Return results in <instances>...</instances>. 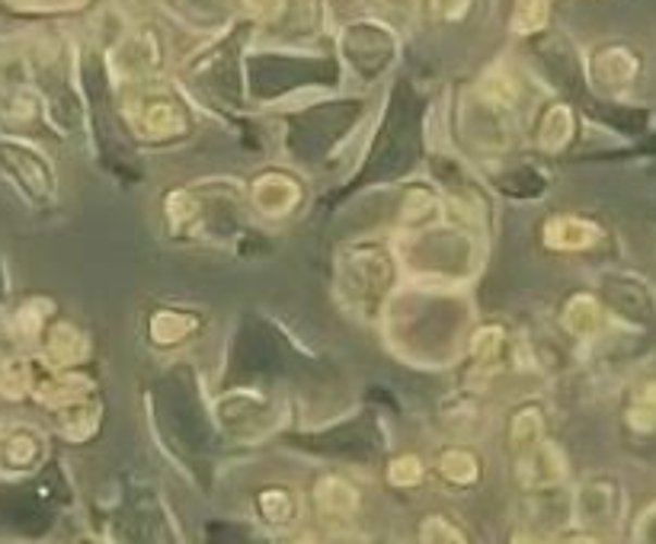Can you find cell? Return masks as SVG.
<instances>
[{"label":"cell","instance_id":"cell-1","mask_svg":"<svg viewBox=\"0 0 656 544\" xmlns=\"http://www.w3.org/2000/svg\"><path fill=\"white\" fill-rule=\"evenodd\" d=\"M567 478L564 452L550 442H539L535 448L519 455V484L529 490H545Z\"/></svg>","mask_w":656,"mask_h":544},{"label":"cell","instance_id":"cell-2","mask_svg":"<svg viewBox=\"0 0 656 544\" xmlns=\"http://www.w3.org/2000/svg\"><path fill=\"white\" fill-rule=\"evenodd\" d=\"M0 166H3L23 189H29L33 196H46V189L52 186L49 170L39 163V158H36L29 148H23V145H16V141H3V145H0Z\"/></svg>","mask_w":656,"mask_h":544},{"label":"cell","instance_id":"cell-3","mask_svg":"<svg viewBox=\"0 0 656 544\" xmlns=\"http://www.w3.org/2000/svg\"><path fill=\"white\" fill-rule=\"evenodd\" d=\"M301 202V189L285 173H267L253 183V206L270 218L288 215Z\"/></svg>","mask_w":656,"mask_h":544},{"label":"cell","instance_id":"cell-4","mask_svg":"<svg viewBox=\"0 0 656 544\" xmlns=\"http://www.w3.org/2000/svg\"><path fill=\"white\" fill-rule=\"evenodd\" d=\"M602 231L586 218L560 215L550 218L545 224V244L550 250H586L599 244Z\"/></svg>","mask_w":656,"mask_h":544},{"label":"cell","instance_id":"cell-5","mask_svg":"<svg viewBox=\"0 0 656 544\" xmlns=\"http://www.w3.org/2000/svg\"><path fill=\"white\" fill-rule=\"evenodd\" d=\"M618 512V490L611 484H586L577 493V519L586 526H608Z\"/></svg>","mask_w":656,"mask_h":544},{"label":"cell","instance_id":"cell-6","mask_svg":"<svg viewBox=\"0 0 656 544\" xmlns=\"http://www.w3.org/2000/svg\"><path fill=\"white\" fill-rule=\"evenodd\" d=\"M564 326L580 339H593L605 326V311L593 295H573L564 308Z\"/></svg>","mask_w":656,"mask_h":544},{"label":"cell","instance_id":"cell-7","mask_svg":"<svg viewBox=\"0 0 656 544\" xmlns=\"http://www.w3.org/2000/svg\"><path fill=\"white\" fill-rule=\"evenodd\" d=\"M314 503L324 516H352L359 509V493L343 478H321L314 487Z\"/></svg>","mask_w":656,"mask_h":544},{"label":"cell","instance_id":"cell-8","mask_svg":"<svg viewBox=\"0 0 656 544\" xmlns=\"http://www.w3.org/2000/svg\"><path fill=\"white\" fill-rule=\"evenodd\" d=\"M638 74V58L628 49H605L596 58V77L605 87H624Z\"/></svg>","mask_w":656,"mask_h":544},{"label":"cell","instance_id":"cell-9","mask_svg":"<svg viewBox=\"0 0 656 544\" xmlns=\"http://www.w3.org/2000/svg\"><path fill=\"white\" fill-rule=\"evenodd\" d=\"M84 353H87V343L77 326L55 324L49 330V359L55 366H74L84 359Z\"/></svg>","mask_w":656,"mask_h":544},{"label":"cell","instance_id":"cell-10","mask_svg":"<svg viewBox=\"0 0 656 544\" xmlns=\"http://www.w3.org/2000/svg\"><path fill=\"white\" fill-rule=\"evenodd\" d=\"M87 387H90V381L81 379V375H61V379L42 381V384L36 387V394H39V400H46V404H52V407H67V404H74Z\"/></svg>","mask_w":656,"mask_h":544},{"label":"cell","instance_id":"cell-11","mask_svg":"<svg viewBox=\"0 0 656 544\" xmlns=\"http://www.w3.org/2000/svg\"><path fill=\"white\" fill-rule=\"evenodd\" d=\"M539 442H545V420L539 410H519L516 420H512V448L522 455L529 448H535Z\"/></svg>","mask_w":656,"mask_h":544},{"label":"cell","instance_id":"cell-12","mask_svg":"<svg viewBox=\"0 0 656 544\" xmlns=\"http://www.w3.org/2000/svg\"><path fill=\"white\" fill-rule=\"evenodd\" d=\"M438 471L451 484H474L478 481V458L471 452H465V448H451V452L442 455Z\"/></svg>","mask_w":656,"mask_h":544},{"label":"cell","instance_id":"cell-13","mask_svg":"<svg viewBox=\"0 0 656 544\" xmlns=\"http://www.w3.org/2000/svg\"><path fill=\"white\" fill-rule=\"evenodd\" d=\"M33 387V372L29 362L23 359H0V394L10 400H20Z\"/></svg>","mask_w":656,"mask_h":544},{"label":"cell","instance_id":"cell-14","mask_svg":"<svg viewBox=\"0 0 656 544\" xmlns=\"http://www.w3.org/2000/svg\"><path fill=\"white\" fill-rule=\"evenodd\" d=\"M97 423H100V410L97 407H87V404H67V410H64V417H61V430L67 438H74V442H81V438H87V435L97 430Z\"/></svg>","mask_w":656,"mask_h":544},{"label":"cell","instance_id":"cell-15","mask_svg":"<svg viewBox=\"0 0 656 544\" xmlns=\"http://www.w3.org/2000/svg\"><path fill=\"white\" fill-rule=\"evenodd\" d=\"M573 135V115L567 107H554L545 115V125H542V148L547 151H560Z\"/></svg>","mask_w":656,"mask_h":544},{"label":"cell","instance_id":"cell-16","mask_svg":"<svg viewBox=\"0 0 656 544\" xmlns=\"http://www.w3.org/2000/svg\"><path fill=\"white\" fill-rule=\"evenodd\" d=\"M0 455L10 468H29L39 458V442L33 433H13L3 438Z\"/></svg>","mask_w":656,"mask_h":544},{"label":"cell","instance_id":"cell-17","mask_svg":"<svg viewBox=\"0 0 656 544\" xmlns=\"http://www.w3.org/2000/svg\"><path fill=\"white\" fill-rule=\"evenodd\" d=\"M628 423L631 430L638 433H654L656 430V381L644 384L638 394H634V404L628 410Z\"/></svg>","mask_w":656,"mask_h":544},{"label":"cell","instance_id":"cell-18","mask_svg":"<svg viewBox=\"0 0 656 544\" xmlns=\"http://www.w3.org/2000/svg\"><path fill=\"white\" fill-rule=\"evenodd\" d=\"M193 326H196V321L186 318V314L161 311V314H154V321H151V336H154L158 343H176V339H183Z\"/></svg>","mask_w":656,"mask_h":544},{"label":"cell","instance_id":"cell-19","mask_svg":"<svg viewBox=\"0 0 656 544\" xmlns=\"http://www.w3.org/2000/svg\"><path fill=\"white\" fill-rule=\"evenodd\" d=\"M420 544H468L465 532L442 516H430L420 526Z\"/></svg>","mask_w":656,"mask_h":544},{"label":"cell","instance_id":"cell-20","mask_svg":"<svg viewBox=\"0 0 656 544\" xmlns=\"http://www.w3.org/2000/svg\"><path fill=\"white\" fill-rule=\"evenodd\" d=\"M387 481L394 487H417L423 481V461L417 455H400L387 468Z\"/></svg>","mask_w":656,"mask_h":544},{"label":"cell","instance_id":"cell-21","mask_svg":"<svg viewBox=\"0 0 656 544\" xmlns=\"http://www.w3.org/2000/svg\"><path fill=\"white\" fill-rule=\"evenodd\" d=\"M260 506H263V516L275 522V526H285V522H292V516H295V499L285 493V490H267L263 496H260Z\"/></svg>","mask_w":656,"mask_h":544},{"label":"cell","instance_id":"cell-22","mask_svg":"<svg viewBox=\"0 0 656 544\" xmlns=\"http://www.w3.org/2000/svg\"><path fill=\"white\" fill-rule=\"evenodd\" d=\"M499 349H503V330H499V326H481V330L474 333V356H478L481 366L496 362Z\"/></svg>","mask_w":656,"mask_h":544},{"label":"cell","instance_id":"cell-23","mask_svg":"<svg viewBox=\"0 0 656 544\" xmlns=\"http://www.w3.org/2000/svg\"><path fill=\"white\" fill-rule=\"evenodd\" d=\"M547 16V0H519L516 26L519 29H539Z\"/></svg>","mask_w":656,"mask_h":544},{"label":"cell","instance_id":"cell-24","mask_svg":"<svg viewBox=\"0 0 656 544\" xmlns=\"http://www.w3.org/2000/svg\"><path fill=\"white\" fill-rule=\"evenodd\" d=\"M145 132L151 138H164L173 132V109L170 107H151V112L145 115Z\"/></svg>","mask_w":656,"mask_h":544},{"label":"cell","instance_id":"cell-25","mask_svg":"<svg viewBox=\"0 0 656 544\" xmlns=\"http://www.w3.org/2000/svg\"><path fill=\"white\" fill-rule=\"evenodd\" d=\"M39 305H26V308H20L16 311V318H13V330L20 333V336H36L39 330H42V314L36 311Z\"/></svg>","mask_w":656,"mask_h":544},{"label":"cell","instance_id":"cell-26","mask_svg":"<svg viewBox=\"0 0 656 544\" xmlns=\"http://www.w3.org/2000/svg\"><path fill=\"white\" fill-rule=\"evenodd\" d=\"M166 209H170V221L180 224V221H186V218L193 215V199H189L186 193H173V196L166 199Z\"/></svg>","mask_w":656,"mask_h":544},{"label":"cell","instance_id":"cell-27","mask_svg":"<svg viewBox=\"0 0 656 544\" xmlns=\"http://www.w3.org/2000/svg\"><path fill=\"white\" fill-rule=\"evenodd\" d=\"M560 544H599L593 535H570V539H564Z\"/></svg>","mask_w":656,"mask_h":544},{"label":"cell","instance_id":"cell-28","mask_svg":"<svg viewBox=\"0 0 656 544\" xmlns=\"http://www.w3.org/2000/svg\"><path fill=\"white\" fill-rule=\"evenodd\" d=\"M512 544H542V539H535V535H529V532H519Z\"/></svg>","mask_w":656,"mask_h":544},{"label":"cell","instance_id":"cell-29","mask_svg":"<svg viewBox=\"0 0 656 544\" xmlns=\"http://www.w3.org/2000/svg\"><path fill=\"white\" fill-rule=\"evenodd\" d=\"M288 544H324V542H321L318 535H311V532H308V535H301V539H295V542H288Z\"/></svg>","mask_w":656,"mask_h":544}]
</instances>
